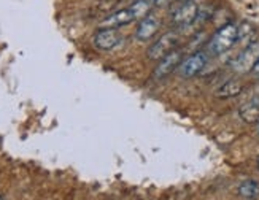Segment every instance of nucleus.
Masks as SVG:
<instances>
[{
	"instance_id": "nucleus-6",
	"label": "nucleus",
	"mask_w": 259,
	"mask_h": 200,
	"mask_svg": "<svg viewBox=\"0 0 259 200\" xmlns=\"http://www.w3.org/2000/svg\"><path fill=\"white\" fill-rule=\"evenodd\" d=\"M199 5L194 2H183L174 13H172V22L177 27H188L193 26L194 21L199 15Z\"/></svg>"
},
{
	"instance_id": "nucleus-17",
	"label": "nucleus",
	"mask_w": 259,
	"mask_h": 200,
	"mask_svg": "<svg viewBox=\"0 0 259 200\" xmlns=\"http://www.w3.org/2000/svg\"><path fill=\"white\" fill-rule=\"evenodd\" d=\"M178 2H182V4H183V2H193V0H178Z\"/></svg>"
},
{
	"instance_id": "nucleus-1",
	"label": "nucleus",
	"mask_w": 259,
	"mask_h": 200,
	"mask_svg": "<svg viewBox=\"0 0 259 200\" xmlns=\"http://www.w3.org/2000/svg\"><path fill=\"white\" fill-rule=\"evenodd\" d=\"M237 41H239V27L229 22V24H224L221 29L217 30L215 35L210 38L207 49L213 56H220L229 51Z\"/></svg>"
},
{
	"instance_id": "nucleus-7",
	"label": "nucleus",
	"mask_w": 259,
	"mask_h": 200,
	"mask_svg": "<svg viewBox=\"0 0 259 200\" xmlns=\"http://www.w3.org/2000/svg\"><path fill=\"white\" fill-rule=\"evenodd\" d=\"M207 54L204 51H196L194 54H191L189 58H186L182 65H180V73L183 78H193L199 75L204 67L207 65Z\"/></svg>"
},
{
	"instance_id": "nucleus-12",
	"label": "nucleus",
	"mask_w": 259,
	"mask_h": 200,
	"mask_svg": "<svg viewBox=\"0 0 259 200\" xmlns=\"http://www.w3.org/2000/svg\"><path fill=\"white\" fill-rule=\"evenodd\" d=\"M240 118L246 122V124H257L259 122V104L250 102L240 107Z\"/></svg>"
},
{
	"instance_id": "nucleus-18",
	"label": "nucleus",
	"mask_w": 259,
	"mask_h": 200,
	"mask_svg": "<svg viewBox=\"0 0 259 200\" xmlns=\"http://www.w3.org/2000/svg\"><path fill=\"white\" fill-rule=\"evenodd\" d=\"M257 169H259V158H257Z\"/></svg>"
},
{
	"instance_id": "nucleus-16",
	"label": "nucleus",
	"mask_w": 259,
	"mask_h": 200,
	"mask_svg": "<svg viewBox=\"0 0 259 200\" xmlns=\"http://www.w3.org/2000/svg\"><path fill=\"white\" fill-rule=\"evenodd\" d=\"M251 72H253V73H254V75H256V76L259 78V61L256 62V65L253 67V70H251Z\"/></svg>"
},
{
	"instance_id": "nucleus-8",
	"label": "nucleus",
	"mask_w": 259,
	"mask_h": 200,
	"mask_svg": "<svg viewBox=\"0 0 259 200\" xmlns=\"http://www.w3.org/2000/svg\"><path fill=\"white\" fill-rule=\"evenodd\" d=\"M134 21H137L134 11L131 7L118 10L115 13H110L108 16H105L102 21H100V27H111V29H119L124 27L127 24H132Z\"/></svg>"
},
{
	"instance_id": "nucleus-11",
	"label": "nucleus",
	"mask_w": 259,
	"mask_h": 200,
	"mask_svg": "<svg viewBox=\"0 0 259 200\" xmlns=\"http://www.w3.org/2000/svg\"><path fill=\"white\" fill-rule=\"evenodd\" d=\"M242 91H243L242 81H239V80H229V81H226L223 86H220L217 89L215 95L218 98H232L235 95H239Z\"/></svg>"
},
{
	"instance_id": "nucleus-2",
	"label": "nucleus",
	"mask_w": 259,
	"mask_h": 200,
	"mask_svg": "<svg viewBox=\"0 0 259 200\" xmlns=\"http://www.w3.org/2000/svg\"><path fill=\"white\" fill-rule=\"evenodd\" d=\"M259 61V40L250 41L246 46L231 61V69L237 73H248Z\"/></svg>"
},
{
	"instance_id": "nucleus-5",
	"label": "nucleus",
	"mask_w": 259,
	"mask_h": 200,
	"mask_svg": "<svg viewBox=\"0 0 259 200\" xmlns=\"http://www.w3.org/2000/svg\"><path fill=\"white\" fill-rule=\"evenodd\" d=\"M182 62H183V51L180 48H177L172 53H168L167 56H164V58L159 61V64H157L156 69H154L153 76L156 78V80H162V78L170 75L174 70H177L178 67L182 65Z\"/></svg>"
},
{
	"instance_id": "nucleus-3",
	"label": "nucleus",
	"mask_w": 259,
	"mask_h": 200,
	"mask_svg": "<svg viewBox=\"0 0 259 200\" xmlns=\"http://www.w3.org/2000/svg\"><path fill=\"white\" fill-rule=\"evenodd\" d=\"M178 44H180L178 33L177 32H165L148 48V59L161 61L164 56H167L168 53L177 49Z\"/></svg>"
},
{
	"instance_id": "nucleus-19",
	"label": "nucleus",
	"mask_w": 259,
	"mask_h": 200,
	"mask_svg": "<svg viewBox=\"0 0 259 200\" xmlns=\"http://www.w3.org/2000/svg\"><path fill=\"white\" fill-rule=\"evenodd\" d=\"M257 132H259V122H257Z\"/></svg>"
},
{
	"instance_id": "nucleus-9",
	"label": "nucleus",
	"mask_w": 259,
	"mask_h": 200,
	"mask_svg": "<svg viewBox=\"0 0 259 200\" xmlns=\"http://www.w3.org/2000/svg\"><path fill=\"white\" fill-rule=\"evenodd\" d=\"M159 27H161V21L150 13L148 16H145L143 19L139 21V26L135 29V38L140 41H148L159 32Z\"/></svg>"
},
{
	"instance_id": "nucleus-20",
	"label": "nucleus",
	"mask_w": 259,
	"mask_h": 200,
	"mask_svg": "<svg viewBox=\"0 0 259 200\" xmlns=\"http://www.w3.org/2000/svg\"><path fill=\"white\" fill-rule=\"evenodd\" d=\"M0 200H2V197H0Z\"/></svg>"
},
{
	"instance_id": "nucleus-14",
	"label": "nucleus",
	"mask_w": 259,
	"mask_h": 200,
	"mask_svg": "<svg viewBox=\"0 0 259 200\" xmlns=\"http://www.w3.org/2000/svg\"><path fill=\"white\" fill-rule=\"evenodd\" d=\"M254 33V27L251 24H248V22H243V24L239 27V40H245V41H253L250 40L253 37Z\"/></svg>"
},
{
	"instance_id": "nucleus-15",
	"label": "nucleus",
	"mask_w": 259,
	"mask_h": 200,
	"mask_svg": "<svg viewBox=\"0 0 259 200\" xmlns=\"http://www.w3.org/2000/svg\"><path fill=\"white\" fill-rule=\"evenodd\" d=\"M172 2H174V0H153V4H154L156 8H164L167 5H170Z\"/></svg>"
},
{
	"instance_id": "nucleus-4",
	"label": "nucleus",
	"mask_w": 259,
	"mask_h": 200,
	"mask_svg": "<svg viewBox=\"0 0 259 200\" xmlns=\"http://www.w3.org/2000/svg\"><path fill=\"white\" fill-rule=\"evenodd\" d=\"M122 41V35L118 29L111 27H100L93 37L94 46L100 51H111Z\"/></svg>"
},
{
	"instance_id": "nucleus-10",
	"label": "nucleus",
	"mask_w": 259,
	"mask_h": 200,
	"mask_svg": "<svg viewBox=\"0 0 259 200\" xmlns=\"http://www.w3.org/2000/svg\"><path fill=\"white\" fill-rule=\"evenodd\" d=\"M121 4V0H94L91 7L88 8L89 16H104L110 15L118 5Z\"/></svg>"
},
{
	"instance_id": "nucleus-13",
	"label": "nucleus",
	"mask_w": 259,
	"mask_h": 200,
	"mask_svg": "<svg viewBox=\"0 0 259 200\" xmlns=\"http://www.w3.org/2000/svg\"><path fill=\"white\" fill-rule=\"evenodd\" d=\"M237 191H239V195H242L243 198H248V200L257 198L259 197V183L254 180H245L240 183Z\"/></svg>"
}]
</instances>
